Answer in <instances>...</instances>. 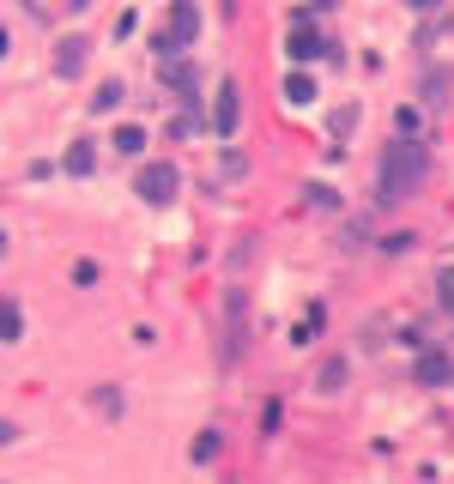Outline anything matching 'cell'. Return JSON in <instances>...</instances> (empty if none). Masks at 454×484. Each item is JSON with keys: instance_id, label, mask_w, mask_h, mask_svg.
<instances>
[{"instance_id": "obj_1", "label": "cell", "mask_w": 454, "mask_h": 484, "mask_svg": "<svg viewBox=\"0 0 454 484\" xmlns=\"http://www.w3.org/2000/svg\"><path fill=\"white\" fill-rule=\"evenodd\" d=\"M424 176H430V145L424 139H400L382 152V170H376V207H400V200H412L424 188Z\"/></svg>"}, {"instance_id": "obj_2", "label": "cell", "mask_w": 454, "mask_h": 484, "mask_svg": "<svg viewBox=\"0 0 454 484\" xmlns=\"http://www.w3.org/2000/svg\"><path fill=\"white\" fill-rule=\"evenodd\" d=\"M134 194H140L145 207H170L176 194H182V170H176L170 158H145L140 170H134Z\"/></svg>"}, {"instance_id": "obj_3", "label": "cell", "mask_w": 454, "mask_h": 484, "mask_svg": "<svg viewBox=\"0 0 454 484\" xmlns=\"http://www.w3.org/2000/svg\"><path fill=\"white\" fill-rule=\"evenodd\" d=\"M243 346H248V291L231 285L224 291V351H218V363H237Z\"/></svg>"}, {"instance_id": "obj_4", "label": "cell", "mask_w": 454, "mask_h": 484, "mask_svg": "<svg viewBox=\"0 0 454 484\" xmlns=\"http://www.w3.org/2000/svg\"><path fill=\"white\" fill-rule=\"evenodd\" d=\"M237 121H243V91H237V79H218V98L207 109V128L218 139H237Z\"/></svg>"}, {"instance_id": "obj_5", "label": "cell", "mask_w": 454, "mask_h": 484, "mask_svg": "<svg viewBox=\"0 0 454 484\" xmlns=\"http://www.w3.org/2000/svg\"><path fill=\"white\" fill-rule=\"evenodd\" d=\"M412 387H454V357L442 346H430L412 357Z\"/></svg>"}, {"instance_id": "obj_6", "label": "cell", "mask_w": 454, "mask_h": 484, "mask_svg": "<svg viewBox=\"0 0 454 484\" xmlns=\"http://www.w3.org/2000/svg\"><path fill=\"white\" fill-rule=\"evenodd\" d=\"M164 91L182 109H200V67L194 61H164Z\"/></svg>"}, {"instance_id": "obj_7", "label": "cell", "mask_w": 454, "mask_h": 484, "mask_svg": "<svg viewBox=\"0 0 454 484\" xmlns=\"http://www.w3.org/2000/svg\"><path fill=\"white\" fill-rule=\"evenodd\" d=\"M164 31L182 43V49H194L200 43V0H170V25Z\"/></svg>"}, {"instance_id": "obj_8", "label": "cell", "mask_w": 454, "mask_h": 484, "mask_svg": "<svg viewBox=\"0 0 454 484\" xmlns=\"http://www.w3.org/2000/svg\"><path fill=\"white\" fill-rule=\"evenodd\" d=\"M327 49H333V43H321L315 25H291V36H285V55H291L297 67H309L315 55H327Z\"/></svg>"}, {"instance_id": "obj_9", "label": "cell", "mask_w": 454, "mask_h": 484, "mask_svg": "<svg viewBox=\"0 0 454 484\" xmlns=\"http://www.w3.org/2000/svg\"><path fill=\"white\" fill-rule=\"evenodd\" d=\"M279 91H285V104H297V109L321 98V91H315V73H309V67H291V73H285V85H279Z\"/></svg>"}, {"instance_id": "obj_10", "label": "cell", "mask_w": 454, "mask_h": 484, "mask_svg": "<svg viewBox=\"0 0 454 484\" xmlns=\"http://www.w3.org/2000/svg\"><path fill=\"white\" fill-rule=\"evenodd\" d=\"M85 49H91L85 36H61V43H55V73H61V79H73V73L85 67Z\"/></svg>"}, {"instance_id": "obj_11", "label": "cell", "mask_w": 454, "mask_h": 484, "mask_svg": "<svg viewBox=\"0 0 454 484\" xmlns=\"http://www.w3.org/2000/svg\"><path fill=\"white\" fill-rule=\"evenodd\" d=\"M357 121H364V104H340L333 115H327V139L346 152V139H351V128H357Z\"/></svg>"}, {"instance_id": "obj_12", "label": "cell", "mask_w": 454, "mask_h": 484, "mask_svg": "<svg viewBox=\"0 0 454 484\" xmlns=\"http://www.w3.org/2000/svg\"><path fill=\"white\" fill-rule=\"evenodd\" d=\"M449 85H454L449 67H430V73H424V85H419V98H424L430 109H442V104H449Z\"/></svg>"}, {"instance_id": "obj_13", "label": "cell", "mask_w": 454, "mask_h": 484, "mask_svg": "<svg viewBox=\"0 0 454 484\" xmlns=\"http://www.w3.org/2000/svg\"><path fill=\"white\" fill-rule=\"evenodd\" d=\"M218 454H224V430H200L194 449H188V460H194V466H212Z\"/></svg>"}, {"instance_id": "obj_14", "label": "cell", "mask_w": 454, "mask_h": 484, "mask_svg": "<svg viewBox=\"0 0 454 484\" xmlns=\"http://www.w3.org/2000/svg\"><path fill=\"white\" fill-rule=\"evenodd\" d=\"M109 145H115L121 158H140V152H145V128H140V121H121V128H115V139H109Z\"/></svg>"}, {"instance_id": "obj_15", "label": "cell", "mask_w": 454, "mask_h": 484, "mask_svg": "<svg viewBox=\"0 0 454 484\" xmlns=\"http://www.w3.org/2000/svg\"><path fill=\"white\" fill-rule=\"evenodd\" d=\"M61 164H67V176H91V170H98V152H91V139H73Z\"/></svg>"}, {"instance_id": "obj_16", "label": "cell", "mask_w": 454, "mask_h": 484, "mask_svg": "<svg viewBox=\"0 0 454 484\" xmlns=\"http://www.w3.org/2000/svg\"><path fill=\"white\" fill-rule=\"evenodd\" d=\"M346 381H351V363H346V357H327L321 376H315V387H321V394H340Z\"/></svg>"}, {"instance_id": "obj_17", "label": "cell", "mask_w": 454, "mask_h": 484, "mask_svg": "<svg viewBox=\"0 0 454 484\" xmlns=\"http://www.w3.org/2000/svg\"><path fill=\"white\" fill-rule=\"evenodd\" d=\"M303 207H309V212H340V188H327V182H303Z\"/></svg>"}, {"instance_id": "obj_18", "label": "cell", "mask_w": 454, "mask_h": 484, "mask_svg": "<svg viewBox=\"0 0 454 484\" xmlns=\"http://www.w3.org/2000/svg\"><path fill=\"white\" fill-rule=\"evenodd\" d=\"M121 98H128V85H121V79H104V85H98V98H91V109L109 115V109H121Z\"/></svg>"}, {"instance_id": "obj_19", "label": "cell", "mask_w": 454, "mask_h": 484, "mask_svg": "<svg viewBox=\"0 0 454 484\" xmlns=\"http://www.w3.org/2000/svg\"><path fill=\"white\" fill-rule=\"evenodd\" d=\"M0 327H6V346H19V340H25V315H19L12 297H6V309H0Z\"/></svg>"}, {"instance_id": "obj_20", "label": "cell", "mask_w": 454, "mask_h": 484, "mask_svg": "<svg viewBox=\"0 0 454 484\" xmlns=\"http://www.w3.org/2000/svg\"><path fill=\"white\" fill-rule=\"evenodd\" d=\"M370 242V218H346V230H340V248H364Z\"/></svg>"}, {"instance_id": "obj_21", "label": "cell", "mask_w": 454, "mask_h": 484, "mask_svg": "<svg viewBox=\"0 0 454 484\" xmlns=\"http://www.w3.org/2000/svg\"><path fill=\"white\" fill-rule=\"evenodd\" d=\"M188 134H200V109H176V121H170V139H188Z\"/></svg>"}, {"instance_id": "obj_22", "label": "cell", "mask_w": 454, "mask_h": 484, "mask_svg": "<svg viewBox=\"0 0 454 484\" xmlns=\"http://www.w3.org/2000/svg\"><path fill=\"white\" fill-rule=\"evenodd\" d=\"M321 321H327V309H321V303H315V309L303 315V327H297V346H309L315 333H321Z\"/></svg>"}, {"instance_id": "obj_23", "label": "cell", "mask_w": 454, "mask_h": 484, "mask_svg": "<svg viewBox=\"0 0 454 484\" xmlns=\"http://www.w3.org/2000/svg\"><path fill=\"white\" fill-rule=\"evenodd\" d=\"M394 128H400V139H419V109H400V115H394Z\"/></svg>"}, {"instance_id": "obj_24", "label": "cell", "mask_w": 454, "mask_h": 484, "mask_svg": "<svg viewBox=\"0 0 454 484\" xmlns=\"http://www.w3.org/2000/svg\"><path fill=\"white\" fill-rule=\"evenodd\" d=\"M436 297H442V309L454 315V267H442V273H436Z\"/></svg>"}, {"instance_id": "obj_25", "label": "cell", "mask_w": 454, "mask_h": 484, "mask_svg": "<svg viewBox=\"0 0 454 484\" xmlns=\"http://www.w3.org/2000/svg\"><path fill=\"white\" fill-rule=\"evenodd\" d=\"M91 400H98V412L121 418V394H115V387H98V394H91Z\"/></svg>"}, {"instance_id": "obj_26", "label": "cell", "mask_w": 454, "mask_h": 484, "mask_svg": "<svg viewBox=\"0 0 454 484\" xmlns=\"http://www.w3.org/2000/svg\"><path fill=\"white\" fill-rule=\"evenodd\" d=\"M382 248L387 254H406V248H419V237L412 230H394V237H382Z\"/></svg>"}, {"instance_id": "obj_27", "label": "cell", "mask_w": 454, "mask_h": 484, "mask_svg": "<svg viewBox=\"0 0 454 484\" xmlns=\"http://www.w3.org/2000/svg\"><path fill=\"white\" fill-rule=\"evenodd\" d=\"M243 170H248V158L237 152V145H231V152H224V176H243Z\"/></svg>"}, {"instance_id": "obj_28", "label": "cell", "mask_w": 454, "mask_h": 484, "mask_svg": "<svg viewBox=\"0 0 454 484\" xmlns=\"http://www.w3.org/2000/svg\"><path fill=\"white\" fill-rule=\"evenodd\" d=\"M436 6H442V0H412V12H436Z\"/></svg>"}, {"instance_id": "obj_29", "label": "cell", "mask_w": 454, "mask_h": 484, "mask_svg": "<svg viewBox=\"0 0 454 484\" xmlns=\"http://www.w3.org/2000/svg\"><path fill=\"white\" fill-rule=\"evenodd\" d=\"M218 12H224V19H231V12H237V0H218Z\"/></svg>"}]
</instances>
